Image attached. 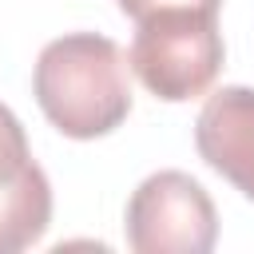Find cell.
I'll list each match as a JSON object with an SVG mask.
<instances>
[{
  "mask_svg": "<svg viewBox=\"0 0 254 254\" xmlns=\"http://www.w3.org/2000/svg\"><path fill=\"white\" fill-rule=\"evenodd\" d=\"M32 95L60 135H111L131 115L127 56L99 32H67L44 44L32 71Z\"/></svg>",
  "mask_w": 254,
  "mask_h": 254,
  "instance_id": "obj_1",
  "label": "cell"
},
{
  "mask_svg": "<svg viewBox=\"0 0 254 254\" xmlns=\"http://www.w3.org/2000/svg\"><path fill=\"white\" fill-rule=\"evenodd\" d=\"M123 230L135 254H210L218 242V210L187 171H155L127 198Z\"/></svg>",
  "mask_w": 254,
  "mask_h": 254,
  "instance_id": "obj_3",
  "label": "cell"
},
{
  "mask_svg": "<svg viewBox=\"0 0 254 254\" xmlns=\"http://www.w3.org/2000/svg\"><path fill=\"white\" fill-rule=\"evenodd\" d=\"M167 8H198V12H218L222 0H119V12L127 20H143L151 12H167Z\"/></svg>",
  "mask_w": 254,
  "mask_h": 254,
  "instance_id": "obj_6",
  "label": "cell"
},
{
  "mask_svg": "<svg viewBox=\"0 0 254 254\" xmlns=\"http://www.w3.org/2000/svg\"><path fill=\"white\" fill-rule=\"evenodd\" d=\"M52 222V183L32 159L24 123L0 103V254H20Z\"/></svg>",
  "mask_w": 254,
  "mask_h": 254,
  "instance_id": "obj_4",
  "label": "cell"
},
{
  "mask_svg": "<svg viewBox=\"0 0 254 254\" xmlns=\"http://www.w3.org/2000/svg\"><path fill=\"white\" fill-rule=\"evenodd\" d=\"M226 60L218 12L167 8L135 20L127 67L163 103H187L210 91Z\"/></svg>",
  "mask_w": 254,
  "mask_h": 254,
  "instance_id": "obj_2",
  "label": "cell"
},
{
  "mask_svg": "<svg viewBox=\"0 0 254 254\" xmlns=\"http://www.w3.org/2000/svg\"><path fill=\"white\" fill-rule=\"evenodd\" d=\"M198 159L254 202V87H218L194 119Z\"/></svg>",
  "mask_w": 254,
  "mask_h": 254,
  "instance_id": "obj_5",
  "label": "cell"
}]
</instances>
